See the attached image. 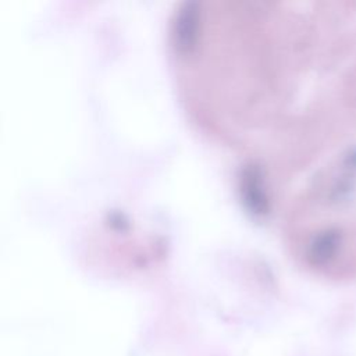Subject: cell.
Listing matches in <instances>:
<instances>
[{
    "label": "cell",
    "instance_id": "7a4b0ae2",
    "mask_svg": "<svg viewBox=\"0 0 356 356\" xmlns=\"http://www.w3.org/2000/svg\"><path fill=\"white\" fill-rule=\"evenodd\" d=\"M241 196L246 209L254 216L268 213V197L263 175L256 165H248L241 174Z\"/></svg>",
    "mask_w": 356,
    "mask_h": 356
},
{
    "label": "cell",
    "instance_id": "3957f363",
    "mask_svg": "<svg viewBox=\"0 0 356 356\" xmlns=\"http://www.w3.org/2000/svg\"><path fill=\"white\" fill-rule=\"evenodd\" d=\"M341 235L335 229H325L317 234L309 245V259L314 264H325L339 249Z\"/></svg>",
    "mask_w": 356,
    "mask_h": 356
},
{
    "label": "cell",
    "instance_id": "6da1fadb",
    "mask_svg": "<svg viewBox=\"0 0 356 356\" xmlns=\"http://www.w3.org/2000/svg\"><path fill=\"white\" fill-rule=\"evenodd\" d=\"M200 31V10L195 1L181 6L174 24V43L179 53H191L197 43Z\"/></svg>",
    "mask_w": 356,
    "mask_h": 356
}]
</instances>
